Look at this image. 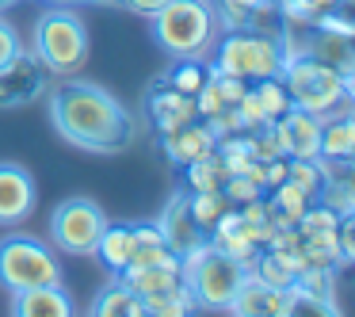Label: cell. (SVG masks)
<instances>
[{
  "instance_id": "33",
  "label": "cell",
  "mask_w": 355,
  "mask_h": 317,
  "mask_svg": "<svg viewBox=\"0 0 355 317\" xmlns=\"http://www.w3.org/2000/svg\"><path fill=\"white\" fill-rule=\"evenodd\" d=\"M0 4H12V0H0Z\"/></svg>"
},
{
  "instance_id": "26",
  "label": "cell",
  "mask_w": 355,
  "mask_h": 317,
  "mask_svg": "<svg viewBox=\"0 0 355 317\" xmlns=\"http://www.w3.org/2000/svg\"><path fill=\"white\" fill-rule=\"evenodd\" d=\"M207 73H210V65H202V58H176V65L168 69V85L176 92L195 96L202 88V80H207Z\"/></svg>"
},
{
  "instance_id": "11",
  "label": "cell",
  "mask_w": 355,
  "mask_h": 317,
  "mask_svg": "<svg viewBox=\"0 0 355 317\" xmlns=\"http://www.w3.org/2000/svg\"><path fill=\"white\" fill-rule=\"evenodd\" d=\"M271 126H275V142L283 149V157H302V161H317L321 157V119L317 115L291 103L286 115H279Z\"/></svg>"
},
{
  "instance_id": "32",
  "label": "cell",
  "mask_w": 355,
  "mask_h": 317,
  "mask_svg": "<svg viewBox=\"0 0 355 317\" xmlns=\"http://www.w3.org/2000/svg\"><path fill=\"white\" fill-rule=\"evenodd\" d=\"M123 4H126L130 12H138V16H153V12L164 8L168 0H123Z\"/></svg>"
},
{
  "instance_id": "5",
  "label": "cell",
  "mask_w": 355,
  "mask_h": 317,
  "mask_svg": "<svg viewBox=\"0 0 355 317\" xmlns=\"http://www.w3.org/2000/svg\"><path fill=\"white\" fill-rule=\"evenodd\" d=\"M180 275H184L187 294L195 298V309H230L233 294H237L241 279H245V264L225 256L214 241H202L191 252L180 256Z\"/></svg>"
},
{
  "instance_id": "2",
  "label": "cell",
  "mask_w": 355,
  "mask_h": 317,
  "mask_svg": "<svg viewBox=\"0 0 355 317\" xmlns=\"http://www.w3.org/2000/svg\"><path fill=\"white\" fill-rule=\"evenodd\" d=\"M222 31L214 0H168L149 16V35L168 58H207Z\"/></svg>"
},
{
  "instance_id": "27",
  "label": "cell",
  "mask_w": 355,
  "mask_h": 317,
  "mask_svg": "<svg viewBox=\"0 0 355 317\" xmlns=\"http://www.w3.org/2000/svg\"><path fill=\"white\" fill-rule=\"evenodd\" d=\"M252 96L260 100L263 115H268L271 123H275L279 115H286V108H291V96H286V88H283V80H279V77L252 80Z\"/></svg>"
},
{
  "instance_id": "24",
  "label": "cell",
  "mask_w": 355,
  "mask_h": 317,
  "mask_svg": "<svg viewBox=\"0 0 355 317\" xmlns=\"http://www.w3.org/2000/svg\"><path fill=\"white\" fill-rule=\"evenodd\" d=\"M141 309H146V317H187L195 314V298L187 294V286H176V291L141 298Z\"/></svg>"
},
{
  "instance_id": "13",
  "label": "cell",
  "mask_w": 355,
  "mask_h": 317,
  "mask_svg": "<svg viewBox=\"0 0 355 317\" xmlns=\"http://www.w3.org/2000/svg\"><path fill=\"white\" fill-rule=\"evenodd\" d=\"M12 314L16 317H73V294L62 283H42L12 294Z\"/></svg>"
},
{
  "instance_id": "6",
  "label": "cell",
  "mask_w": 355,
  "mask_h": 317,
  "mask_svg": "<svg viewBox=\"0 0 355 317\" xmlns=\"http://www.w3.org/2000/svg\"><path fill=\"white\" fill-rule=\"evenodd\" d=\"M286 62V50L275 35H263V31H222L214 42V62L210 69L214 73H230V77L241 80H263V77H279Z\"/></svg>"
},
{
  "instance_id": "9",
  "label": "cell",
  "mask_w": 355,
  "mask_h": 317,
  "mask_svg": "<svg viewBox=\"0 0 355 317\" xmlns=\"http://www.w3.org/2000/svg\"><path fill=\"white\" fill-rule=\"evenodd\" d=\"M42 88H46V69L27 50H19L8 65H0V111L27 108L42 96Z\"/></svg>"
},
{
  "instance_id": "14",
  "label": "cell",
  "mask_w": 355,
  "mask_h": 317,
  "mask_svg": "<svg viewBox=\"0 0 355 317\" xmlns=\"http://www.w3.org/2000/svg\"><path fill=\"white\" fill-rule=\"evenodd\" d=\"M157 230H161V237H164V245H168V252H176V256L191 252L195 245H202V241H207V233L195 225L191 210H187V195H176V199L164 207V214H161V222H157Z\"/></svg>"
},
{
  "instance_id": "31",
  "label": "cell",
  "mask_w": 355,
  "mask_h": 317,
  "mask_svg": "<svg viewBox=\"0 0 355 317\" xmlns=\"http://www.w3.org/2000/svg\"><path fill=\"white\" fill-rule=\"evenodd\" d=\"M24 50V42H19V31L12 27V19L0 16V65H8L12 58Z\"/></svg>"
},
{
  "instance_id": "10",
  "label": "cell",
  "mask_w": 355,
  "mask_h": 317,
  "mask_svg": "<svg viewBox=\"0 0 355 317\" xmlns=\"http://www.w3.org/2000/svg\"><path fill=\"white\" fill-rule=\"evenodd\" d=\"M39 187L35 176L16 161H0V225H19L35 214Z\"/></svg>"
},
{
  "instance_id": "7",
  "label": "cell",
  "mask_w": 355,
  "mask_h": 317,
  "mask_svg": "<svg viewBox=\"0 0 355 317\" xmlns=\"http://www.w3.org/2000/svg\"><path fill=\"white\" fill-rule=\"evenodd\" d=\"M42 283H62V264L50 252L46 241L31 233H8L0 237V286L8 294Z\"/></svg>"
},
{
  "instance_id": "12",
  "label": "cell",
  "mask_w": 355,
  "mask_h": 317,
  "mask_svg": "<svg viewBox=\"0 0 355 317\" xmlns=\"http://www.w3.org/2000/svg\"><path fill=\"white\" fill-rule=\"evenodd\" d=\"M225 314H237V317H291L294 306H291V294L286 291H275V286L260 283L252 271H245L237 294H233L230 309Z\"/></svg>"
},
{
  "instance_id": "28",
  "label": "cell",
  "mask_w": 355,
  "mask_h": 317,
  "mask_svg": "<svg viewBox=\"0 0 355 317\" xmlns=\"http://www.w3.org/2000/svg\"><path fill=\"white\" fill-rule=\"evenodd\" d=\"M286 180H291L294 187H302L309 199H317V191H321V157H317V161L286 157Z\"/></svg>"
},
{
  "instance_id": "16",
  "label": "cell",
  "mask_w": 355,
  "mask_h": 317,
  "mask_svg": "<svg viewBox=\"0 0 355 317\" xmlns=\"http://www.w3.org/2000/svg\"><path fill=\"white\" fill-rule=\"evenodd\" d=\"M149 115H153V126L157 134H168V130H180V126L195 123V96L187 92H176V88H157L149 96Z\"/></svg>"
},
{
  "instance_id": "17",
  "label": "cell",
  "mask_w": 355,
  "mask_h": 317,
  "mask_svg": "<svg viewBox=\"0 0 355 317\" xmlns=\"http://www.w3.org/2000/svg\"><path fill=\"white\" fill-rule=\"evenodd\" d=\"M126 286H130L138 298H149V294H164V291H176L184 286V275H180V256L164 264H149V268H123L119 271Z\"/></svg>"
},
{
  "instance_id": "25",
  "label": "cell",
  "mask_w": 355,
  "mask_h": 317,
  "mask_svg": "<svg viewBox=\"0 0 355 317\" xmlns=\"http://www.w3.org/2000/svg\"><path fill=\"white\" fill-rule=\"evenodd\" d=\"M184 195H187V210H191L195 225H199L202 233H210V225H214L218 218H222V210L230 207L222 191H184Z\"/></svg>"
},
{
  "instance_id": "22",
  "label": "cell",
  "mask_w": 355,
  "mask_h": 317,
  "mask_svg": "<svg viewBox=\"0 0 355 317\" xmlns=\"http://www.w3.org/2000/svg\"><path fill=\"white\" fill-rule=\"evenodd\" d=\"M268 203H271V210H275V225L283 230V225H294L302 218V210L309 207V195L302 191V187H294L291 180H283V184H275L268 191Z\"/></svg>"
},
{
  "instance_id": "30",
  "label": "cell",
  "mask_w": 355,
  "mask_h": 317,
  "mask_svg": "<svg viewBox=\"0 0 355 317\" xmlns=\"http://www.w3.org/2000/svg\"><path fill=\"white\" fill-rule=\"evenodd\" d=\"M218 16H222V27H248V16L256 8H271L268 0H214Z\"/></svg>"
},
{
  "instance_id": "4",
  "label": "cell",
  "mask_w": 355,
  "mask_h": 317,
  "mask_svg": "<svg viewBox=\"0 0 355 317\" xmlns=\"http://www.w3.org/2000/svg\"><path fill=\"white\" fill-rule=\"evenodd\" d=\"M31 54L50 77H77L88 62V27L73 8H46L35 19Z\"/></svg>"
},
{
  "instance_id": "19",
  "label": "cell",
  "mask_w": 355,
  "mask_h": 317,
  "mask_svg": "<svg viewBox=\"0 0 355 317\" xmlns=\"http://www.w3.org/2000/svg\"><path fill=\"white\" fill-rule=\"evenodd\" d=\"M92 256H100V264L107 271H123L126 264H130V256H134V225H103V233H100V241H96V252Z\"/></svg>"
},
{
  "instance_id": "3",
  "label": "cell",
  "mask_w": 355,
  "mask_h": 317,
  "mask_svg": "<svg viewBox=\"0 0 355 317\" xmlns=\"http://www.w3.org/2000/svg\"><path fill=\"white\" fill-rule=\"evenodd\" d=\"M279 80H283V88H286L294 108L309 111V115H317V119H329V115H336V111H352L355 77H347V73L332 69V65L317 62V58H309V54L286 58Z\"/></svg>"
},
{
  "instance_id": "23",
  "label": "cell",
  "mask_w": 355,
  "mask_h": 317,
  "mask_svg": "<svg viewBox=\"0 0 355 317\" xmlns=\"http://www.w3.org/2000/svg\"><path fill=\"white\" fill-rule=\"evenodd\" d=\"M184 180H187V191H222L225 169H222L218 149L207 157H199V161H191V164H184Z\"/></svg>"
},
{
  "instance_id": "1",
  "label": "cell",
  "mask_w": 355,
  "mask_h": 317,
  "mask_svg": "<svg viewBox=\"0 0 355 317\" xmlns=\"http://www.w3.org/2000/svg\"><path fill=\"white\" fill-rule=\"evenodd\" d=\"M50 126L69 146L88 153H123L138 134L134 115L119 96L77 77H62V85L50 92Z\"/></svg>"
},
{
  "instance_id": "15",
  "label": "cell",
  "mask_w": 355,
  "mask_h": 317,
  "mask_svg": "<svg viewBox=\"0 0 355 317\" xmlns=\"http://www.w3.org/2000/svg\"><path fill=\"white\" fill-rule=\"evenodd\" d=\"M161 146H164V157H168L176 169H184V164H191V161H199V157L214 153L218 138L210 134L207 123H199V119H195V123L180 126V130L161 134Z\"/></svg>"
},
{
  "instance_id": "18",
  "label": "cell",
  "mask_w": 355,
  "mask_h": 317,
  "mask_svg": "<svg viewBox=\"0 0 355 317\" xmlns=\"http://www.w3.org/2000/svg\"><path fill=\"white\" fill-rule=\"evenodd\" d=\"M355 157V119L352 111L321 119V161H352Z\"/></svg>"
},
{
  "instance_id": "20",
  "label": "cell",
  "mask_w": 355,
  "mask_h": 317,
  "mask_svg": "<svg viewBox=\"0 0 355 317\" xmlns=\"http://www.w3.org/2000/svg\"><path fill=\"white\" fill-rule=\"evenodd\" d=\"M88 314L92 317H146V309H141L138 294L119 279V283L103 286V291L96 294V302L88 306Z\"/></svg>"
},
{
  "instance_id": "29",
  "label": "cell",
  "mask_w": 355,
  "mask_h": 317,
  "mask_svg": "<svg viewBox=\"0 0 355 317\" xmlns=\"http://www.w3.org/2000/svg\"><path fill=\"white\" fill-rule=\"evenodd\" d=\"M222 195H225V203H230V207H245V203L260 199V195H263V187L256 184V180L248 176V172H233V176H225Z\"/></svg>"
},
{
  "instance_id": "8",
  "label": "cell",
  "mask_w": 355,
  "mask_h": 317,
  "mask_svg": "<svg viewBox=\"0 0 355 317\" xmlns=\"http://www.w3.org/2000/svg\"><path fill=\"white\" fill-rule=\"evenodd\" d=\"M103 225H107V214L88 195H73L50 210V241L69 256H92Z\"/></svg>"
},
{
  "instance_id": "21",
  "label": "cell",
  "mask_w": 355,
  "mask_h": 317,
  "mask_svg": "<svg viewBox=\"0 0 355 317\" xmlns=\"http://www.w3.org/2000/svg\"><path fill=\"white\" fill-rule=\"evenodd\" d=\"M306 54L352 77V39H347V35H332V31H317L313 27V46H309Z\"/></svg>"
}]
</instances>
